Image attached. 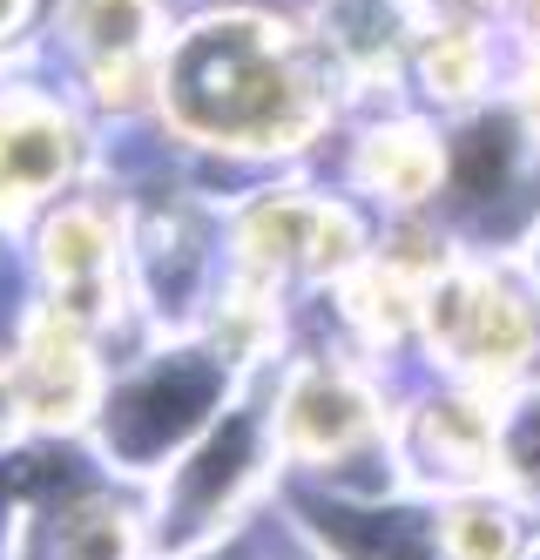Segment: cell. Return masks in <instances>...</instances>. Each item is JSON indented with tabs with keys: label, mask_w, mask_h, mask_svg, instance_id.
Segmentation results:
<instances>
[{
	"label": "cell",
	"mask_w": 540,
	"mask_h": 560,
	"mask_svg": "<svg viewBox=\"0 0 540 560\" xmlns=\"http://www.w3.org/2000/svg\"><path fill=\"white\" fill-rule=\"evenodd\" d=\"M352 108L318 21L290 0H183L156 55V136L203 183L311 170Z\"/></svg>",
	"instance_id": "cell-1"
},
{
	"label": "cell",
	"mask_w": 540,
	"mask_h": 560,
	"mask_svg": "<svg viewBox=\"0 0 540 560\" xmlns=\"http://www.w3.org/2000/svg\"><path fill=\"white\" fill-rule=\"evenodd\" d=\"M243 385L251 378H237L230 358H217V345H203L196 331L136 338L129 351H115L102 412L89 425V453H95L102 472L149 493L156 479L223 419V406Z\"/></svg>",
	"instance_id": "cell-2"
},
{
	"label": "cell",
	"mask_w": 540,
	"mask_h": 560,
	"mask_svg": "<svg viewBox=\"0 0 540 560\" xmlns=\"http://www.w3.org/2000/svg\"><path fill=\"white\" fill-rule=\"evenodd\" d=\"M230 223V270L277 291L290 311L305 298H331L338 277H352L371 250V223L338 183H318L311 170H277L223 196Z\"/></svg>",
	"instance_id": "cell-3"
},
{
	"label": "cell",
	"mask_w": 540,
	"mask_h": 560,
	"mask_svg": "<svg viewBox=\"0 0 540 560\" xmlns=\"http://www.w3.org/2000/svg\"><path fill=\"white\" fill-rule=\"evenodd\" d=\"M420 351L433 378H460L493 398L540 378V298L527 291L514 257L460 250L439 264L420 304Z\"/></svg>",
	"instance_id": "cell-4"
},
{
	"label": "cell",
	"mask_w": 540,
	"mask_h": 560,
	"mask_svg": "<svg viewBox=\"0 0 540 560\" xmlns=\"http://www.w3.org/2000/svg\"><path fill=\"white\" fill-rule=\"evenodd\" d=\"M102 163L108 136L89 122L61 74L41 68V55L0 61V244L14 250L48 203L102 183Z\"/></svg>",
	"instance_id": "cell-5"
},
{
	"label": "cell",
	"mask_w": 540,
	"mask_h": 560,
	"mask_svg": "<svg viewBox=\"0 0 540 560\" xmlns=\"http://www.w3.org/2000/svg\"><path fill=\"white\" fill-rule=\"evenodd\" d=\"M324 155H331V183H338L371 223H399V217H433L439 210L446 122H433V115L412 108L405 95L358 102Z\"/></svg>",
	"instance_id": "cell-6"
},
{
	"label": "cell",
	"mask_w": 540,
	"mask_h": 560,
	"mask_svg": "<svg viewBox=\"0 0 540 560\" xmlns=\"http://www.w3.org/2000/svg\"><path fill=\"white\" fill-rule=\"evenodd\" d=\"M493 412L501 398L460 378H433L392 406V472L412 500H446L493 487Z\"/></svg>",
	"instance_id": "cell-7"
},
{
	"label": "cell",
	"mask_w": 540,
	"mask_h": 560,
	"mask_svg": "<svg viewBox=\"0 0 540 560\" xmlns=\"http://www.w3.org/2000/svg\"><path fill=\"white\" fill-rule=\"evenodd\" d=\"M8 372H14L21 412H27V439L74 446V439H89V425L102 412L115 351H108V338L81 331L74 317H55V311L27 304L21 331L8 345Z\"/></svg>",
	"instance_id": "cell-8"
},
{
	"label": "cell",
	"mask_w": 540,
	"mask_h": 560,
	"mask_svg": "<svg viewBox=\"0 0 540 560\" xmlns=\"http://www.w3.org/2000/svg\"><path fill=\"white\" fill-rule=\"evenodd\" d=\"M176 14L183 0H48L34 55H48L61 82L108 61H156Z\"/></svg>",
	"instance_id": "cell-9"
},
{
	"label": "cell",
	"mask_w": 540,
	"mask_h": 560,
	"mask_svg": "<svg viewBox=\"0 0 540 560\" xmlns=\"http://www.w3.org/2000/svg\"><path fill=\"white\" fill-rule=\"evenodd\" d=\"M426 506H433V540L446 560H533V520L501 487L446 493Z\"/></svg>",
	"instance_id": "cell-10"
},
{
	"label": "cell",
	"mask_w": 540,
	"mask_h": 560,
	"mask_svg": "<svg viewBox=\"0 0 540 560\" xmlns=\"http://www.w3.org/2000/svg\"><path fill=\"white\" fill-rule=\"evenodd\" d=\"M493 487L540 527V378L514 385L493 412Z\"/></svg>",
	"instance_id": "cell-11"
},
{
	"label": "cell",
	"mask_w": 540,
	"mask_h": 560,
	"mask_svg": "<svg viewBox=\"0 0 540 560\" xmlns=\"http://www.w3.org/2000/svg\"><path fill=\"white\" fill-rule=\"evenodd\" d=\"M41 21H48V0H0V61H21L41 48Z\"/></svg>",
	"instance_id": "cell-12"
},
{
	"label": "cell",
	"mask_w": 540,
	"mask_h": 560,
	"mask_svg": "<svg viewBox=\"0 0 540 560\" xmlns=\"http://www.w3.org/2000/svg\"><path fill=\"white\" fill-rule=\"evenodd\" d=\"M21 446H34V439H27V412H21L14 372H8V358H0V459H14Z\"/></svg>",
	"instance_id": "cell-13"
},
{
	"label": "cell",
	"mask_w": 540,
	"mask_h": 560,
	"mask_svg": "<svg viewBox=\"0 0 540 560\" xmlns=\"http://www.w3.org/2000/svg\"><path fill=\"white\" fill-rule=\"evenodd\" d=\"M507 257H514V270H520V277H527V291H533V298H540V217H533V223H527V230H520V244H514V250H507Z\"/></svg>",
	"instance_id": "cell-14"
},
{
	"label": "cell",
	"mask_w": 540,
	"mask_h": 560,
	"mask_svg": "<svg viewBox=\"0 0 540 560\" xmlns=\"http://www.w3.org/2000/svg\"><path fill=\"white\" fill-rule=\"evenodd\" d=\"M514 14H520V27H527V42H540V0H514Z\"/></svg>",
	"instance_id": "cell-15"
},
{
	"label": "cell",
	"mask_w": 540,
	"mask_h": 560,
	"mask_svg": "<svg viewBox=\"0 0 540 560\" xmlns=\"http://www.w3.org/2000/svg\"><path fill=\"white\" fill-rule=\"evenodd\" d=\"M420 8H501V0H412V14Z\"/></svg>",
	"instance_id": "cell-16"
}]
</instances>
